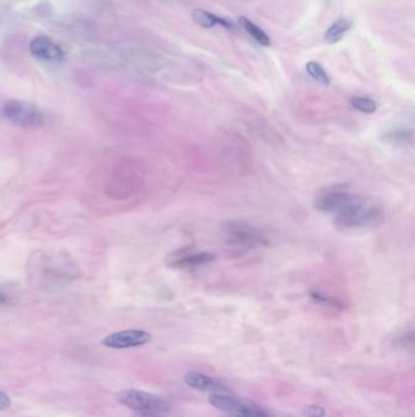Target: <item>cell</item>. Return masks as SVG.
<instances>
[{"instance_id": "6da1fadb", "label": "cell", "mask_w": 415, "mask_h": 417, "mask_svg": "<svg viewBox=\"0 0 415 417\" xmlns=\"http://www.w3.org/2000/svg\"><path fill=\"white\" fill-rule=\"evenodd\" d=\"M332 216L340 231H359L379 227L385 221V210L374 199L351 193Z\"/></svg>"}, {"instance_id": "7a4b0ae2", "label": "cell", "mask_w": 415, "mask_h": 417, "mask_svg": "<svg viewBox=\"0 0 415 417\" xmlns=\"http://www.w3.org/2000/svg\"><path fill=\"white\" fill-rule=\"evenodd\" d=\"M1 113L9 123L25 130H39L48 123V116L41 108L28 101L11 99L3 105Z\"/></svg>"}, {"instance_id": "3957f363", "label": "cell", "mask_w": 415, "mask_h": 417, "mask_svg": "<svg viewBox=\"0 0 415 417\" xmlns=\"http://www.w3.org/2000/svg\"><path fill=\"white\" fill-rule=\"evenodd\" d=\"M226 244L238 252H248L251 249L268 245L261 232L243 221H229L224 225Z\"/></svg>"}, {"instance_id": "277c9868", "label": "cell", "mask_w": 415, "mask_h": 417, "mask_svg": "<svg viewBox=\"0 0 415 417\" xmlns=\"http://www.w3.org/2000/svg\"><path fill=\"white\" fill-rule=\"evenodd\" d=\"M117 401L128 409L138 413H167L169 405L164 398L138 389H125L117 394Z\"/></svg>"}, {"instance_id": "5b68a950", "label": "cell", "mask_w": 415, "mask_h": 417, "mask_svg": "<svg viewBox=\"0 0 415 417\" xmlns=\"http://www.w3.org/2000/svg\"><path fill=\"white\" fill-rule=\"evenodd\" d=\"M350 192L347 185H332L318 190L313 198V207L320 212H330L337 210L342 202L348 198Z\"/></svg>"}, {"instance_id": "8992f818", "label": "cell", "mask_w": 415, "mask_h": 417, "mask_svg": "<svg viewBox=\"0 0 415 417\" xmlns=\"http://www.w3.org/2000/svg\"><path fill=\"white\" fill-rule=\"evenodd\" d=\"M151 341V334L143 329H125L115 332L103 339V344L111 349H128L145 346Z\"/></svg>"}, {"instance_id": "52a82bcc", "label": "cell", "mask_w": 415, "mask_h": 417, "mask_svg": "<svg viewBox=\"0 0 415 417\" xmlns=\"http://www.w3.org/2000/svg\"><path fill=\"white\" fill-rule=\"evenodd\" d=\"M216 260L214 254L207 252L189 254L187 252H178L168 257L167 265L177 270H195L202 266L209 265Z\"/></svg>"}, {"instance_id": "ba28073f", "label": "cell", "mask_w": 415, "mask_h": 417, "mask_svg": "<svg viewBox=\"0 0 415 417\" xmlns=\"http://www.w3.org/2000/svg\"><path fill=\"white\" fill-rule=\"evenodd\" d=\"M30 51L32 55L46 61H60L63 59L65 53L54 41L48 37L39 36L31 42Z\"/></svg>"}, {"instance_id": "9c48e42d", "label": "cell", "mask_w": 415, "mask_h": 417, "mask_svg": "<svg viewBox=\"0 0 415 417\" xmlns=\"http://www.w3.org/2000/svg\"><path fill=\"white\" fill-rule=\"evenodd\" d=\"M184 381L189 387L202 392L222 393L226 391L221 382L200 372H188L185 375Z\"/></svg>"}, {"instance_id": "30bf717a", "label": "cell", "mask_w": 415, "mask_h": 417, "mask_svg": "<svg viewBox=\"0 0 415 417\" xmlns=\"http://www.w3.org/2000/svg\"><path fill=\"white\" fill-rule=\"evenodd\" d=\"M193 20L196 22L197 25L204 29H212L214 26H222L226 30H234L235 26L233 22L223 19V17L217 16L214 14L209 13L202 9H196L194 10Z\"/></svg>"}, {"instance_id": "8fae6325", "label": "cell", "mask_w": 415, "mask_h": 417, "mask_svg": "<svg viewBox=\"0 0 415 417\" xmlns=\"http://www.w3.org/2000/svg\"><path fill=\"white\" fill-rule=\"evenodd\" d=\"M211 405L224 413H234L239 409L240 399H235L222 393H214L210 396Z\"/></svg>"}, {"instance_id": "7c38bea8", "label": "cell", "mask_w": 415, "mask_h": 417, "mask_svg": "<svg viewBox=\"0 0 415 417\" xmlns=\"http://www.w3.org/2000/svg\"><path fill=\"white\" fill-rule=\"evenodd\" d=\"M413 139H414L413 131L408 130V128H394V130L386 132L382 137L384 142L396 145V147L411 144Z\"/></svg>"}, {"instance_id": "4fadbf2b", "label": "cell", "mask_w": 415, "mask_h": 417, "mask_svg": "<svg viewBox=\"0 0 415 417\" xmlns=\"http://www.w3.org/2000/svg\"><path fill=\"white\" fill-rule=\"evenodd\" d=\"M239 22L243 30L246 31L258 44H261L262 46H269L272 44L268 34H266L258 26L255 25L253 22L250 21L248 17L240 16Z\"/></svg>"}, {"instance_id": "5bb4252c", "label": "cell", "mask_w": 415, "mask_h": 417, "mask_svg": "<svg viewBox=\"0 0 415 417\" xmlns=\"http://www.w3.org/2000/svg\"><path fill=\"white\" fill-rule=\"evenodd\" d=\"M350 27H351V22L347 21L346 19H340L327 29L324 34V41L327 44H335L342 39L345 34L350 30Z\"/></svg>"}, {"instance_id": "9a60e30c", "label": "cell", "mask_w": 415, "mask_h": 417, "mask_svg": "<svg viewBox=\"0 0 415 417\" xmlns=\"http://www.w3.org/2000/svg\"><path fill=\"white\" fill-rule=\"evenodd\" d=\"M229 417H270L266 410L262 409L261 406L255 404L253 401H241V408L239 411L235 413H231Z\"/></svg>"}, {"instance_id": "2e32d148", "label": "cell", "mask_w": 415, "mask_h": 417, "mask_svg": "<svg viewBox=\"0 0 415 417\" xmlns=\"http://www.w3.org/2000/svg\"><path fill=\"white\" fill-rule=\"evenodd\" d=\"M351 105L354 109L361 111L363 114H374L377 109V103L373 98L363 97V96H354L351 98Z\"/></svg>"}, {"instance_id": "e0dca14e", "label": "cell", "mask_w": 415, "mask_h": 417, "mask_svg": "<svg viewBox=\"0 0 415 417\" xmlns=\"http://www.w3.org/2000/svg\"><path fill=\"white\" fill-rule=\"evenodd\" d=\"M306 70L307 72H308V75H310L313 80L317 81V82H320V83H323V85L325 86L330 83V77L327 75V71L324 70L323 66L319 65L318 63H315V61H310V63L306 65Z\"/></svg>"}, {"instance_id": "ac0fdd59", "label": "cell", "mask_w": 415, "mask_h": 417, "mask_svg": "<svg viewBox=\"0 0 415 417\" xmlns=\"http://www.w3.org/2000/svg\"><path fill=\"white\" fill-rule=\"evenodd\" d=\"M303 415L306 417H324L325 416V409L320 405H308L303 410Z\"/></svg>"}, {"instance_id": "d6986e66", "label": "cell", "mask_w": 415, "mask_h": 417, "mask_svg": "<svg viewBox=\"0 0 415 417\" xmlns=\"http://www.w3.org/2000/svg\"><path fill=\"white\" fill-rule=\"evenodd\" d=\"M10 405H11V401H10V398H9L4 392H1L0 391V410H6L10 408Z\"/></svg>"}, {"instance_id": "ffe728a7", "label": "cell", "mask_w": 415, "mask_h": 417, "mask_svg": "<svg viewBox=\"0 0 415 417\" xmlns=\"http://www.w3.org/2000/svg\"><path fill=\"white\" fill-rule=\"evenodd\" d=\"M9 300H10V295L6 293L5 289H1V288H0V305L8 304Z\"/></svg>"}, {"instance_id": "44dd1931", "label": "cell", "mask_w": 415, "mask_h": 417, "mask_svg": "<svg viewBox=\"0 0 415 417\" xmlns=\"http://www.w3.org/2000/svg\"><path fill=\"white\" fill-rule=\"evenodd\" d=\"M135 417H162L159 416V413H139Z\"/></svg>"}]
</instances>
